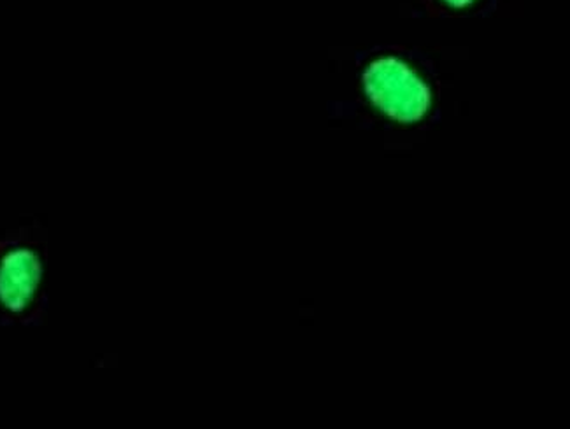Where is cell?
Returning <instances> with one entry per match:
<instances>
[{
  "label": "cell",
  "mask_w": 570,
  "mask_h": 429,
  "mask_svg": "<svg viewBox=\"0 0 570 429\" xmlns=\"http://www.w3.org/2000/svg\"><path fill=\"white\" fill-rule=\"evenodd\" d=\"M446 2L455 8H463V6L471 4L472 0H446Z\"/></svg>",
  "instance_id": "obj_3"
},
{
  "label": "cell",
  "mask_w": 570,
  "mask_h": 429,
  "mask_svg": "<svg viewBox=\"0 0 570 429\" xmlns=\"http://www.w3.org/2000/svg\"><path fill=\"white\" fill-rule=\"evenodd\" d=\"M48 240L41 225L0 233V327H32L45 319Z\"/></svg>",
  "instance_id": "obj_1"
},
{
  "label": "cell",
  "mask_w": 570,
  "mask_h": 429,
  "mask_svg": "<svg viewBox=\"0 0 570 429\" xmlns=\"http://www.w3.org/2000/svg\"><path fill=\"white\" fill-rule=\"evenodd\" d=\"M364 83L372 102L395 120L410 123L420 120L429 109V90L422 79L393 58L372 63L365 72Z\"/></svg>",
  "instance_id": "obj_2"
}]
</instances>
